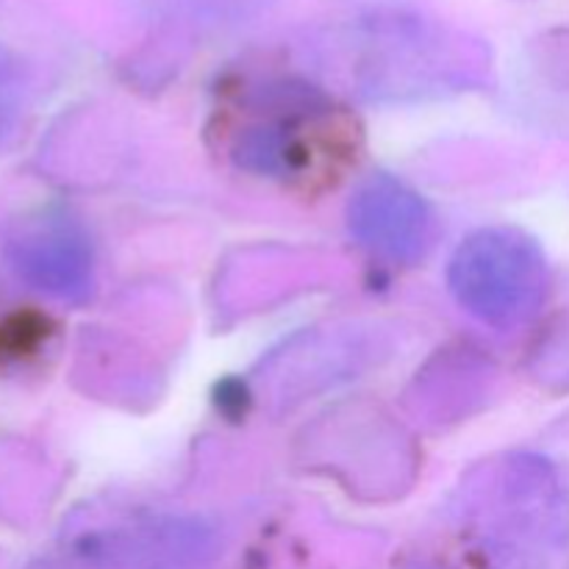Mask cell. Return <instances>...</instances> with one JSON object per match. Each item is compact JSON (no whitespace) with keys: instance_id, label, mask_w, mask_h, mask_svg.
I'll return each instance as SVG.
<instances>
[{"instance_id":"8992f818","label":"cell","mask_w":569,"mask_h":569,"mask_svg":"<svg viewBox=\"0 0 569 569\" xmlns=\"http://www.w3.org/2000/svg\"><path fill=\"white\" fill-rule=\"evenodd\" d=\"M176 3L189 6V9H198V6H217V3H242V0H176Z\"/></svg>"},{"instance_id":"6da1fadb","label":"cell","mask_w":569,"mask_h":569,"mask_svg":"<svg viewBox=\"0 0 569 569\" xmlns=\"http://www.w3.org/2000/svg\"><path fill=\"white\" fill-rule=\"evenodd\" d=\"M448 283L467 315L495 328L531 320L550 287L548 259L520 228H481L456 248Z\"/></svg>"},{"instance_id":"7a4b0ae2","label":"cell","mask_w":569,"mask_h":569,"mask_svg":"<svg viewBox=\"0 0 569 569\" xmlns=\"http://www.w3.org/2000/svg\"><path fill=\"white\" fill-rule=\"evenodd\" d=\"M244 114L248 122L233 133V159L259 176H300L315 161L333 109L317 87L283 78L256 87Z\"/></svg>"},{"instance_id":"277c9868","label":"cell","mask_w":569,"mask_h":569,"mask_svg":"<svg viewBox=\"0 0 569 569\" xmlns=\"http://www.w3.org/2000/svg\"><path fill=\"white\" fill-rule=\"evenodd\" d=\"M348 226L361 248L392 264L422 259L433 239V217L426 200L383 172L356 187L348 206Z\"/></svg>"},{"instance_id":"5b68a950","label":"cell","mask_w":569,"mask_h":569,"mask_svg":"<svg viewBox=\"0 0 569 569\" xmlns=\"http://www.w3.org/2000/svg\"><path fill=\"white\" fill-rule=\"evenodd\" d=\"M39 331H42V326H39V320H33V317L28 315L11 317V320L6 322L3 331H0V353L3 356L28 353V350H33V345L39 342V337H42Z\"/></svg>"},{"instance_id":"3957f363","label":"cell","mask_w":569,"mask_h":569,"mask_svg":"<svg viewBox=\"0 0 569 569\" xmlns=\"http://www.w3.org/2000/svg\"><path fill=\"white\" fill-rule=\"evenodd\" d=\"M11 270L48 298L83 303L94 289V253L81 222L56 209L33 211L6 228Z\"/></svg>"}]
</instances>
